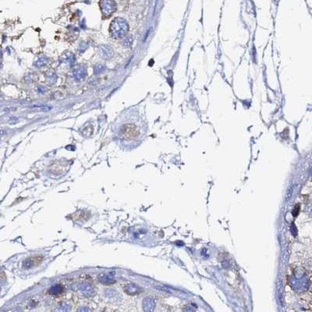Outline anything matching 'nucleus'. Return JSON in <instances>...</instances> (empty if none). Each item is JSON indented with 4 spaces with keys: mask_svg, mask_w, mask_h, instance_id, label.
I'll list each match as a JSON object with an SVG mask.
<instances>
[{
    "mask_svg": "<svg viewBox=\"0 0 312 312\" xmlns=\"http://www.w3.org/2000/svg\"><path fill=\"white\" fill-rule=\"evenodd\" d=\"M100 7L103 15L106 16L112 15L116 9V3L113 0H102L100 2Z\"/></svg>",
    "mask_w": 312,
    "mask_h": 312,
    "instance_id": "nucleus-2",
    "label": "nucleus"
},
{
    "mask_svg": "<svg viewBox=\"0 0 312 312\" xmlns=\"http://www.w3.org/2000/svg\"><path fill=\"white\" fill-rule=\"evenodd\" d=\"M62 292V286L61 285H55V286H52L49 290H48V293L52 295H56V294H59Z\"/></svg>",
    "mask_w": 312,
    "mask_h": 312,
    "instance_id": "nucleus-9",
    "label": "nucleus"
},
{
    "mask_svg": "<svg viewBox=\"0 0 312 312\" xmlns=\"http://www.w3.org/2000/svg\"><path fill=\"white\" fill-rule=\"evenodd\" d=\"M99 55L102 58L105 59H110L114 56V51L112 48V47L106 45H103L99 47Z\"/></svg>",
    "mask_w": 312,
    "mask_h": 312,
    "instance_id": "nucleus-3",
    "label": "nucleus"
},
{
    "mask_svg": "<svg viewBox=\"0 0 312 312\" xmlns=\"http://www.w3.org/2000/svg\"><path fill=\"white\" fill-rule=\"evenodd\" d=\"M124 291L127 294H134L137 293V288L133 285H128V286H125Z\"/></svg>",
    "mask_w": 312,
    "mask_h": 312,
    "instance_id": "nucleus-11",
    "label": "nucleus"
},
{
    "mask_svg": "<svg viewBox=\"0 0 312 312\" xmlns=\"http://www.w3.org/2000/svg\"><path fill=\"white\" fill-rule=\"evenodd\" d=\"M52 80V83L53 84V83L56 82V74H55L54 72H52V73H48V74H47V80H48V82H50V80Z\"/></svg>",
    "mask_w": 312,
    "mask_h": 312,
    "instance_id": "nucleus-14",
    "label": "nucleus"
},
{
    "mask_svg": "<svg viewBox=\"0 0 312 312\" xmlns=\"http://www.w3.org/2000/svg\"><path fill=\"white\" fill-rule=\"evenodd\" d=\"M60 60H61V62L66 63V64H73L75 61V56L71 52H66L61 56Z\"/></svg>",
    "mask_w": 312,
    "mask_h": 312,
    "instance_id": "nucleus-7",
    "label": "nucleus"
},
{
    "mask_svg": "<svg viewBox=\"0 0 312 312\" xmlns=\"http://www.w3.org/2000/svg\"><path fill=\"white\" fill-rule=\"evenodd\" d=\"M41 258L40 257H37V258H29L24 261L23 266L24 268L28 269L34 267L36 264V262H40Z\"/></svg>",
    "mask_w": 312,
    "mask_h": 312,
    "instance_id": "nucleus-6",
    "label": "nucleus"
},
{
    "mask_svg": "<svg viewBox=\"0 0 312 312\" xmlns=\"http://www.w3.org/2000/svg\"><path fill=\"white\" fill-rule=\"evenodd\" d=\"M103 70H105V66L103 65H97V66H94V73L95 74H99L102 72H103Z\"/></svg>",
    "mask_w": 312,
    "mask_h": 312,
    "instance_id": "nucleus-13",
    "label": "nucleus"
},
{
    "mask_svg": "<svg viewBox=\"0 0 312 312\" xmlns=\"http://www.w3.org/2000/svg\"><path fill=\"white\" fill-rule=\"evenodd\" d=\"M129 30V25L126 20L121 17H116L112 20L109 27V32L114 39H121L126 36Z\"/></svg>",
    "mask_w": 312,
    "mask_h": 312,
    "instance_id": "nucleus-1",
    "label": "nucleus"
},
{
    "mask_svg": "<svg viewBox=\"0 0 312 312\" xmlns=\"http://www.w3.org/2000/svg\"><path fill=\"white\" fill-rule=\"evenodd\" d=\"M98 279L101 283L105 285L113 284L116 282L114 273H111V274H103L102 273L98 276Z\"/></svg>",
    "mask_w": 312,
    "mask_h": 312,
    "instance_id": "nucleus-5",
    "label": "nucleus"
},
{
    "mask_svg": "<svg viewBox=\"0 0 312 312\" xmlns=\"http://www.w3.org/2000/svg\"><path fill=\"white\" fill-rule=\"evenodd\" d=\"M6 134V132L3 130H0V136H2V135H5Z\"/></svg>",
    "mask_w": 312,
    "mask_h": 312,
    "instance_id": "nucleus-15",
    "label": "nucleus"
},
{
    "mask_svg": "<svg viewBox=\"0 0 312 312\" xmlns=\"http://www.w3.org/2000/svg\"><path fill=\"white\" fill-rule=\"evenodd\" d=\"M33 108L36 109L37 111H42V112H47V111H49L52 109L51 107L48 105H34L32 107Z\"/></svg>",
    "mask_w": 312,
    "mask_h": 312,
    "instance_id": "nucleus-12",
    "label": "nucleus"
},
{
    "mask_svg": "<svg viewBox=\"0 0 312 312\" xmlns=\"http://www.w3.org/2000/svg\"><path fill=\"white\" fill-rule=\"evenodd\" d=\"M47 63H48V59L43 57V58H40L39 59L37 60L36 62H34V65H35V66L38 67V68H41V67H43V66H46Z\"/></svg>",
    "mask_w": 312,
    "mask_h": 312,
    "instance_id": "nucleus-10",
    "label": "nucleus"
},
{
    "mask_svg": "<svg viewBox=\"0 0 312 312\" xmlns=\"http://www.w3.org/2000/svg\"><path fill=\"white\" fill-rule=\"evenodd\" d=\"M73 77L77 81H80L86 77V70L81 66H75L73 68Z\"/></svg>",
    "mask_w": 312,
    "mask_h": 312,
    "instance_id": "nucleus-4",
    "label": "nucleus"
},
{
    "mask_svg": "<svg viewBox=\"0 0 312 312\" xmlns=\"http://www.w3.org/2000/svg\"><path fill=\"white\" fill-rule=\"evenodd\" d=\"M80 290L85 295H91L92 293V286L88 283H84L80 286Z\"/></svg>",
    "mask_w": 312,
    "mask_h": 312,
    "instance_id": "nucleus-8",
    "label": "nucleus"
}]
</instances>
